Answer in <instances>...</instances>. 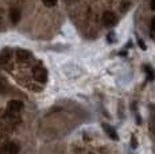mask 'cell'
<instances>
[{"instance_id":"cell-7","label":"cell","mask_w":155,"mask_h":154,"mask_svg":"<svg viewBox=\"0 0 155 154\" xmlns=\"http://www.w3.org/2000/svg\"><path fill=\"white\" fill-rule=\"evenodd\" d=\"M10 18H11V22H12L14 25H16V23L20 20V11H19V8H15V7L11 8Z\"/></svg>"},{"instance_id":"cell-12","label":"cell","mask_w":155,"mask_h":154,"mask_svg":"<svg viewBox=\"0 0 155 154\" xmlns=\"http://www.w3.org/2000/svg\"><path fill=\"white\" fill-rule=\"evenodd\" d=\"M151 129H153V132L155 134V112L153 114V120H151Z\"/></svg>"},{"instance_id":"cell-14","label":"cell","mask_w":155,"mask_h":154,"mask_svg":"<svg viewBox=\"0 0 155 154\" xmlns=\"http://www.w3.org/2000/svg\"><path fill=\"white\" fill-rule=\"evenodd\" d=\"M128 5H130V3H123V8H121V11L128 10Z\"/></svg>"},{"instance_id":"cell-9","label":"cell","mask_w":155,"mask_h":154,"mask_svg":"<svg viewBox=\"0 0 155 154\" xmlns=\"http://www.w3.org/2000/svg\"><path fill=\"white\" fill-rule=\"evenodd\" d=\"M144 69H146V72H147V76H148V80H153L155 75H154V70H153V68L151 66H148V65H144Z\"/></svg>"},{"instance_id":"cell-2","label":"cell","mask_w":155,"mask_h":154,"mask_svg":"<svg viewBox=\"0 0 155 154\" xmlns=\"http://www.w3.org/2000/svg\"><path fill=\"white\" fill-rule=\"evenodd\" d=\"M116 22H117V18H116V15L112 11H105V12L103 14L104 26H107V27H113V26L116 25Z\"/></svg>"},{"instance_id":"cell-5","label":"cell","mask_w":155,"mask_h":154,"mask_svg":"<svg viewBox=\"0 0 155 154\" xmlns=\"http://www.w3.org/2000/svg\"><path fill=\"white\" fill-rule=\"evenodd\" d=\"M30 57H31V53L27 52V50H25V49L16 50V58H18V61L26 62V61L30 60Z\"/></svg>"},{"instance_id":"cell-8","label":"cell","mask_w":155,"mask_h":154,"mask_svg":"<svg viewBox=\"0 0 155 154\" xmlns=\"http://www.w3.org/2000/svg\"><path fill=\"white\" fill-rule=\"evenodd\" d=\"M11 50L10 49H4L2 52V54H0V64L2 65H4V62H8L10 61V58H11Z\"/></svg>"},{"instance_id":"cell-15","label":"cell","mask_w":155,"mask_h":154,"mask_svg":"<svg viewBox=\"0 0 155 154\" xmlns=\"http://www.w3.org/2000/svg\"><path fill=\"white\" fill-rule=\"evenodd\" d=\"M138 42H139V45L142 46V49L144 50V49H146V45H144V43H143V41H142V39H138Z\"/></svg>"},{"instance_id":"cell-4","label":"cell","mask_w":155,"mask_h":154,"mask_svg":"<svg viewBox=\"0 0 155 154\" xmlns=\"http://www.w3.org/2000/svg\"><path fill=\"white\" fill-rule=\"evenodd\" d=\"M7 108L10 112H19L20 109L23 108V103L19 102V100H11V102L8 103Z\"/></svg>"},{"instance_id":"cell-10","label":"cell","mask_w":155,"mask_h":154,"mask_svg":"<svg viewBox=\"0 0 155 154\" xmlns=\"http://www.w3.org/2000/svg\"><path fill=\"white\" fill-rule=\"evenodd\" d=\"M42 2L46 7H54L57 4V0H42Z\"/></svg>"},{"instance_id":"cell-16","label":"cell","mask_w":155,"mask_h":154,"mask_svg":"<svg viewBox=\"0 0 155 154\" xmlns=\"http://www.w3.org/2000/svg\"><path fill=\"white\" fill-rule=\"evenodd\" d=\"M150 5H151V10H154V11H155V0H151Z\"/></svg>"},{"instance_id":"cell-1","label":"cell","mask_w":155,"mask_h":154,"mask_svg":"<svg viewBox=\"0 0 155 154\" xmlns=\"http://www.w3.org/2000/svg\"><path fill=\"white\" fill-rule=\"evenodd\" d=\"M32 76H34V79L38 82H42L43 84V82L47 81V70L43 66H41V65H38V66H35L32 69Z\"/></svg>"},{"instance_id":"cell-13","label":"cell","mask_w":155,"mask_h":154,"mask_svg":"<svg viewBox=\"0 0 155 154\" xmlns=\"http://www.w3.org/2000/svg\"><path fill=\"white\" fill-rule=\"evenodd\" d=\"M151 30L155 32V16L153 18V20H151Z\"/></svg>"},{"instance_id":"cell-3","label":"cell","mask_w":155,"mask_h":154,"mask_svg":"<svg viewBox=\"0 0 155 154\" xmlns=\"http://www.w3.org/2000/svg\"><path fill=\"white\" fill-rule=\"evenodd\" d=\"M20 150V147L18 146L15 142H10V143L4 145V147H2L3 154H18Z\"/></svg>"},{"instance_id":"cell-6","label":"cell","mask_w":155,"mask_h":154,"mask_svg":"<svg viewBox=\"0 0 155 154\" xmlns=\"http://www.w3.org/2000/svg\"><path fill=\"white\" fill-rule=\"evenodd\" d=\"M103 129H104V131L108 134V137H111L113 141H117V139H119L117 132L115 131V129H113L112 126H109V124H107V123H103Z\"/></svg>"},{"instance_id":"cell-17","label":"cell","mask_w":155,"mask_h":154,"mask_svg":"<svg viewBox=\"0 0 155 154\" xmlns=\"http://www.w3.org/2000/svg\"><path fill=\"white\" fill-rule=\"evenodd\" d=\"M132 146H134V149L136 147V139H135V137H132Z\"/></svg>"},{"instance_id":"cell-11","label":"cell","mask_w":155,"mask_h":154,"mask_svg":"<svg viewBox=\"0 0 155 154\" xmlns=\"http://www.w3.org/2000/svg\"><path fill=\"white\" fill-rule=\"evenodd\" d=\"M5 87H7V84H5V80L3 76H0V92H3V91L5 89Z\"/></svg>"}]
</instances>
